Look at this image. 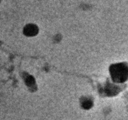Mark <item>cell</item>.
<instances>
[{"label":"cell","instance_id":"1","mask_svg":"<svg viewBox=\"0 0 128 120\" xmlns=\"http://www.w3.org/2000/svg\"><path fill=\"white\" fill-rule=\"evenodd\" d=\"M110 74L113 81L123 83L128 79V67L124 63L113 64L110 67Z\"/></svg>","mask_w":128,"mask_h":120},{"label":"cell","instance_id":"2","mask_svg":"<svg viewBox=\"0 0 128 120\" xmlns=\"http://www.w3.org/2000/svg\"><path fill=\"white\" fill-rule=\"evenodd\" d=\"M38 32V28L36 26L32 25V24H29L27 25L26 28H24V33L26 35H29V36H32V35H34Z\"/></svg>","mask_w":128,"mask_h":120},{"label":"cell","instance_id":"3","mask_svg":"<svg viewBox=\"0 0 128 120\" xmlns=\"http://www.w3.org/2000/svg\"><path fill=\"white\" fill-rule=\"evenodd\" d=\"M92 105V101L89 98H84L82 100V107L84 109H90Z\"/></svg>","mask_w":128,"mask_h":120}]
</instances>
